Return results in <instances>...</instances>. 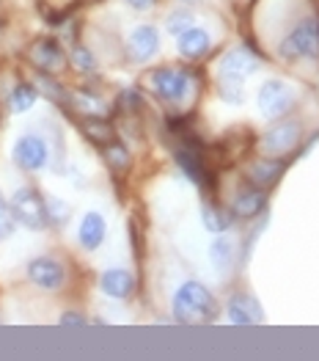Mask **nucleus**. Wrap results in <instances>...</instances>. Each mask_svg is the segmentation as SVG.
I'll use <instances>...</instances> for the list:
<instances>
[{"mask_svg":"<svg viewBox=\"0 0 319 361\" xmlns=\"http://www.w3.org/2000/svg\"><path fill=\"white\" fill-rule=\"evenodd\" d=\"M80 130H83V135H86L88 141L94 144V147H108L111 141H116V127L111 124L108 119H102L99 114H88L80 119Z\"/></svg>","mask_w":319,"mask_h":361,"instance_id":"15","label":"nucleus"},{"mask_svg":"<svg viewBox=\"0 0 319 361\" xmlns=\"http://www.w3.org/2000/svg\"><path fill=\"white\" fill-rule=\"evenodd\" d=\"M14 229H17V218H14V212H11V204H6V202L0 199V240L11 238Z\"/></svg>","mask_w":319,"mask_h":361,"instance_id":"25","label":"nucleus"},{"mask_svg":"<svg viewBox=\"0 0 319 361\" xmlns=\"http://www.w3.org/2000/svg\"><path fill=\"white\" fill-rule=\"evenodd\" d=\"M176 47H179V53L187 61H199L209 53L212 36H209L206 28H196V25H193V28H187L184 33L176 36Z\"/></svg>","mask_w":319,"mask_h":361,"instance_id":"11","label":"nucleus"},{"mask_svg":"<svg viewBox=\"0 0 319 361\" xmlns=\"http://www.w3.org/2000/svg\"><path fill=\"white\" fill-rule=\"evenodd\" d=\"M267 210V193L264 190H242L237 199H234L232 212L237 218H256L261 212Z\"/></svg>","mask_w":319,"mask_h":361,"instance_id":"16","label":"nucleus"},{"mask_svg":"<svg viewBox=\"0 0 319 361\" xmlns=\"http://www.w3.org/2000/svg\"><path fill=\"white\" fill-rule=\"evenodd\" d=\"M157 50H160V30L154 25H138L127 36V56L135 63H146L149 59H154Z\"/></svg>","mask_w":319,"mask_h":361,"instance_id":"9","label":"nucleus"},{"mask_svg":"<svg viewBox=\"0 0 319 361\" xmlns=\"http://www.w3.org/2000/svg\"><path fill=\"white\" fill-rule=\"evenodd\" d=\"M72 63L80 69V72H94L96 69V59H94V53L83 47V44H77L75 50H72Z\"/></svg>","mask_w":319,"mask_h":361,"instance_id":"26","label":"nucleus"},{"mask_svg":"<svg viewBox=\"0 0 319 361\" xmlns=\"http://www.w3.org/2000/svg\"><path fill=\"white\" fill-rule=\"evenodd\" d=\"M284 163L281 160H273V154L267 157V160H256L251 169H248V174H251V180L259 182V185H273V182H278V177L284 174Z\"/></svg>","mask_w":319,"mask_h":361,"instance_id":"19","label":"nucleus"},{"mask_svg":"<svg viewBox=\"0 0 319 361\" xmlns=\"http://www.w3.org/2000/svg\"><path fill=\"white\" fill-rule=\"evenodd\" d=\"M102 154H105L108 169L116 171V174L130 171V166H132V154H130V149L124 144H118V141H111L108 147H102Z\"/></svg>","mask_w":319,"mask_h":361,"instance_id":"22","label":"nucleus"},{"mask_svg":"<svg viewBox=\"0 0 319 361\" xmlns=\"http://www.w3.org/2000/svg\"><path fill=\"white\" fill-rule=\"evenodd\" d=\"M28 61L44 75H56L66 66V53L53 36H42L28 47Z\"/></svg>","mask_w":319,"mask_h":361,"instance_id":"7","label":"nucleus"},{"mask_svg":"<svg viewBox=\"0 0 319 361\" xmlns=\"http://www.w3.org/2000/svg\"><path fill=\"white\" fill-rule=\"evenodd\" d=\"M14 163L23 169V171H39L47 166V157H50V149H47V141L36 133H25L17 144H14Z\"/></svg>","mask_w":319,"mask_h":361,"instance_id":"6","label":"nucleus"},{"mask_svg":"<svg viewBox=\"0 0 319 361\" xmlns=\"http://www.w3.org/2000/svg\"><path fill=\"white\" fill-rule=\"evenodd\" d=\"M229 320L237 323V326H251V323H254L251 306L245 303V298H232V301H229Z\"/></svg>","mask_w":319,"mask_h":361,"instance_id":"24","label":"nucleus"},{"mask_svg":"<svg viewBox=\"0 0 319 361\" xmlns=\"http://www.w3.org/2000/svg\"><path fill=\"white\" fill-rule=\"evenodd\" d=\"M149 89L154 91L163 102H182L190 89V75L174 69V66H157L149 72Z\"/></svg>","mask_w":319,"mask_h":361,"instance_id":"5","label":"nucleus"},{"mask_svg":"<svg viewBox=\"0 0 319 361\" xmlns=\"http://www.w3.org/2000/svg\"><path fill=\"white\" fill-rule=\"evenodd\" d=\"M209 259H212L215 271L220 273V276H226V273L232 271V265H234V240L232 238L220 235L218 240L212 243V245H209Z\"/></svg>","mask_w":319,"mask_h":361,"instance_id":"18","label":"nucleus"},{"mask_svg":"<svg viewBox=\"0 0 319 361\" xmlns=\"http://www.w3.org/2000/svg\"><path fill=\"white\" fill-rule=\"evenodd\" d=\"M28 279L30 284H36L39 290H47V293H56L66 284V271L58 259L53 257H36L28 262Z\"/></svg>","mask_w":319,"mask_h":361,"instance_id":"8","label":"nucleus"},{"mask_svg":"<svg viewBox=\"0 0 319 361\" xmlns=\"http://www.w3.org/2000/svg\"><path fill=\"white\" fill-rule=\"evenodd\" d=\"M278 53L284 61L317 59L319 56V20H303L281 39Z\"/></svg>","mask_w":319,"mask_h":361,"instance_id":"2","label":"nucleus"},{"mask_svg":"<svg viewBox=\"0 0 319 361\" xmlns=\"http://www.w3.org/2000/svg\"><path fill=\"white\" fill-rule=\"evenodd\" d=\"M11 212H14L17 224H23L25 229L42 232L44 226H50L47 202H44V196H42L36 188H20V190L11 196Z\"/></svg>","mask_w":319,"mask_h":361,"instance_id":"3","label":"nucleus"},{"mask_svg":"<svg viewBox=\"0 0 319 361\" xmlns=\"http://www.w3.org/2000/svg\"><path fill=\"white\" fill-rule=\"evenodd\" d=\"M218 94L232 102V105H239L245 99V78H237V75H229V72H220L218 78Z\"/></svg>","mask_w":319,"mask_h":361,"instance_id":"21","label":"nucleus"},{"mask_svg":"<svg viewBox=\"0 0 319 361\" xmlns=\"http://www.w3.org/2000/svg\"><path fill=\"white\" fill-rule=\"evenodd\" d=\"M171 309H174L176 323H184V326H201L218 317V301L201 281H184L176 290Z\"/></svg>","mask_w":319,"mask_h":361,"instance_id":"1","label":"nucleus"},{"mask_svg":"<svg viewBox=\"0 0 319 361\" xmlns=\"http://www.w3.org/2000/svg\"><path fill=\"white\" fill-rule=\"evenodd\" d=\"M297 102V94L292 89L287 80H278V78H270L261 83L259 94H256V105H259L261 116L264 119H281L287 116Z\"/></svg>","mask_w":319,"mask_h":361,"instance_id":"4","label":"nucleus"},{"mask_svg":"<svg viewBox=\"0 0 319 361\" xmlns=\"http://www.w3.org/2000/svg\"><path fill=\"white\" fill-rule=\"evenodd\" d=\"M99 287H102L105 295L124 301V298H130L135 293V276L130 271H121V268H111V271H105L99 276Z\"/></svg>","mask_w":319,"mask_h":361,"instance_id":"12","label":"nucleus"},{"mask_svg":"<svg viewBox=\"0 0 319 361\" xmlns=\"http://www.w3.org/2000/svg\"><path fill=\"white\" fill-rule=\"evenodd\" d=\"M157 0H127V6H132V8H138V11H146V8H151Z\"/></svg>","mask_w":319,"mask_h":361,"instance_id":"32","label":"nucleus"},{"mask_svg":"<svg viewBox=\"0 0 319 361\" xmlns=\"http://www.w3.org/2000/svg\"><path fill=\"white\" fill-rule=\"evenodd\" d=\"M220 72H229L237 78H251L254 72H259V59L248 47H234L220 61Z\"/></svg>","mask_w":319,"mask_h":361,"instance_id":"13","label":"nucleus"},{"mask_svg":"<svg viewBox=\"0 0 319 361\" xmlns=\"http://www.w3.org/2000/svg\"><path fill=\"white\" fill-rule=\"evenodd\" d=\"M182 3H187V6H190V3H201V0H182Z\"/></svg>","mask_w":319,"mask_h":361,"instance_id":"33","label":"nucleus"},{"mask_svg":"<svg viewBox=\"0 0 319 361\" xmlns=\"http://www.w3.org/2000/svg\"><path fill=\"white\" fill-rule=\"evenodd\" d=\"M39 89L44 91V94H47V97H50V99H56V102H61V105H63V102H66V99H69V97H66V91L61 89L58 83H56V80H53V78H47V75H44V72H42V75H39Z\"/></svg>","mask_w":319,"mask_h":361,"instance_id":"27","label":"nucleus"},{"mask_svg":"<svg viewBox=\"0 0 319 361\" xmlns=\"http://www.w3.org/2000/svg\"><path fill=\"white\" fill-rule=\"evenodd\" d=\"M105 235H108L105 218H102L99 212H86L83 221H80V229H77L80 245H83L86 251H96V248L102 245V240H105Z\"/></svg>","mask_w":319,"mask_h":361,"instance_id":"14","label":"nucleus"},{"mask_svg":"<svg viewBox=\"0 0 319 361\" xmlns=\"http://www.w3.org/2000/svg\"><path fill=\"white\" fill-rule=\"evenodd\" d=\"M193 25H196V20H193V14H190L187 8L171 11L168 20H165V30H168L171 36H179V33H184L187 28H193Z\"/></svg>","mask_w":319,"mask_h":361,"instance_id":"23","label":"nucleus"},{"mask_svg":"<svg viewBox=\"0 0 319 361\" xmlns=\"http://www.w3.org/2000/svg\"><path fill=\"white\" fill-rule=\"evenodd\" d=\"M47 218H50V224L61 226L63 221H69V204L61 202V199H50L47 202Z\"/></svg>","mask_w":319,"mask_h":361,"instance_id":"29","label":"nucleus"},{"mask_svg":"<svg viewBox=\"0 0 319 361\" xmlns=\"http://www.w3.org/2000/svg\"><path fill=\"white\" fill-rule=\"evenodd\" d=\"M141 108H144V99H141L138 91H124L118 97V111H124V114H141Z\"/></svg>","mask_w":319,"mask_h":361,"instance_id":"28","label":"nucleus"},{"mask_svg":"<svg viewBox=\"0 0 319 361\" xmlns=\"http://www.w3.org/2000/svg\"><path fill=\"white\" fill-rule=\"evenodd\" d=\"M36 99H39V91H36L33 83H17L8 94V108L14 114H25L36 105Z\"/></svg>","mask_w":319,"mask_h":361,"instance_id":"20","label":"nucleus"},{"mask_svg":"<svg viewBox=\"0 0 319 361\" xmlns=\"http://www.w3.org/2000/svg\"><path fill=\"white\" fill-rule=\"evenodd\" d=\"M61 323H63V326H86V317L77 314V312H66V314L61 317Z\"/></svg>","mask_w":319,"mask_h":361,"instance_id":"31","label":"nucleus"},{"mask_svg":"<svg viewBox=\"0 0 319 361\" xmlns=\"http://www.w3.org/2000/svg\"><path fill=\"white\" fill-rule=\"evenodd\" d=\"M297 144H300V124L297 121H281L261 135V149L267 154H287Z\"/></svg>","mask_w":319,"mask_h":361,"instance_id":"10","label":"nucleus"},{"mask_svg":"<svg viewBox=\"0 0 319 361\" xmlns=\"http://www.w3.org/2000/svg\"><path fill=\"white\" fill-rule=\"evenodd\" d=\"M201 221H204V226H206V232H212V235H223V232H229V226L234 224V212L206 202L201 210Z\"/></svg>","mask_w":319,"mask_h":361,"instance_id":"17","label":"nucleus"},{"mask_svg":"<svg viewBox=\"0 0 319 361\" xmlns=\"http://www.w3.org/2000/svg\"><path fill=\"white\" fill-rule=\"evenodd\" d=\"M75 105L88 111V114H102L105 111V105L96 97H91V94H75Z\"/></svg>","mask_w":319,"mask_h":361,"instance_id":"30","label":"nucleus"}]
</instances>
